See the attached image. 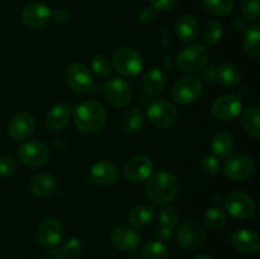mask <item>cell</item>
I'll use <instances>...</instances> for the list:
<instances>
[{
  "label": "cell",
  "instance_id": "6da1fadb",
  "mask_svg": "<svg viewBox=\"0 0 260 259\" xmlns=\"http://www.w3.org/2000/svg\"><path fill=\"white\" fill-rule=\"evenodd\" d=\"M107 121V111L99 102L88 101L78 106L74 113V123L84 134H95L103 128Z\"/></svg>",
  "mask_w": 260,
  "mask_h": 259
},
{
  "label": "cell",
  "instance_id": "7a4b0ae2",
  "mask_svg": "<svg viewBox=\"0 0 260 259\" xmlns=\"http://www.w3.org/2000/svg\"><path fill=\"white\" fill-rule=\"evenodd\" d=\"M179 192L178 179L172 174L161 170L149 177L146 184V195L156 205H167L174 200Z\"/></svg>",
  "mask_w": 260,
  "mask_h": 259
},
{
  "label": "cell",
  "instance_id": "3957f363",
  "mask_svg": "<svg viewBox=\"0 0 260 259\" xmlns=\"http://www.w3.org/2000/svg\"><path fill=\"white\" fill-rule=\"evenodd\" d=\"M177 241L187 251H197L205 246L207 233L198 221H187L177 231Z\"/></svg>",
  "mask_w": 260,
  "mask_h": 259
},
{
  "label": "cell",
  "instance_id": "277c9868",
  "mask_svg": "<svg viewBox=\"0 0 260 259\" xmlns=\"http://www.w3.org/2000/svg\"><path fill=\"white\" fill-rule=\"evenodd\" d=\"M210 53L202 45H193L185 47L178 53L177 66L183 73H194L201 70L207 63Z\"/></svg>",
  "mask_w": 260,
  "mask_h": 259
},
{
  "label": "cell",
  "instance_id": "5b68a950",
  "mask_svg": "<svg viewBox=\"0 0 260 259\" xmlns=\"http://www.w3.org/2000/svg\"><path fill=\"white\" fill-rule=\"evenodd\" d=\"M113 66L123 76H135L142 70L144 61L141 55L131 47H121L114 52Z\"/></svg>",
  "mask_w": 260,
  "mask_h": 259
},
{
  "label": "cell",
  "instance_id": "8992f818",
  "mask_svg": "<svg viewBox=\"0 0 260 259\" xmlns=\"http://www.w3.org/2000/svg\"><path fill=\"white\" fill-rule=\"evenodd\" d=\"M147 117L154 126L160 128H169L179 119L177 107L167 101H155L147 108Z\"/></svg>",
  "mask_w": 260,
  "mask_h": 259
},
{
  "label": "cell",
  "instance_id": "52a82bcc",
  "mask_svg": "<svg viewBox=\"0 0 260 259\" xmlns=\"http://www.w3.org/2000/svg\"><path fill=\"white\" fill-rule=\"evenodd\" d=\"M48 149L40 141H27L20 145L18 150V157L20 163L28 168H40L47 163Z\"/></svg>",
  "mask_w": 260,
  "mask_h": 259
},
{
  "label": "cell",
  "instance_id": "ba28073f",
  "mask_svg": "<svg viewBox=\"0 0 260 259\" xmlns=\"http://www.w3.org/2000/svg\"><path fill=\"white\" fill-rule=\"evenodd\" d=\"M202 95V83L196 78H182L174 84L172 96L179 104H192Z\"/></svg>",
  "mask_w": 260,
  "mask_h": 259
},
{
  "label": "cell",
  "instance_id": "9c48e42d",
  "mask_svg": "<svg viewBox=\"0 0 260 259\" xmlns=\"http://www.w3.org/2000/svg\"><path fill=\"white\" fill-rule=\"evenodd\" d=\"M226 211L233 217L245 220L255 212V202L249 195L244 192H233L225 200Z\"/></svg>",
  "mask_w": 260,
  "mask_h": 259
},
{
  "label": "cell",
  "instance_id": "30bf717a",
  "mask_svg": "<svg viewBox=\"0 0 260 259\" xmlns=\"http://www.w3.org/2000/svg\"><path fill=\"white\" fill-rule=\"evenodd\" d=\"M104 96L114 107H124L131 102V85L124 79L112 78L106 81L103 88Z\"/></svg>",
  "mask_w": 260,
  "mask_h": 259
},
{
  "label": "cell",
  "instance_id": "8fae6325",
  "mask_svg": "<svg viewBox=\"0 0 260 259\" xmlns=\"http://www.w3.org/2000/svg\"><path fill=\"white\" fill-rule=\"evenodd\" d=\"M223 169L229 178L241 182V180L249 179L253 175L255 165H254L253 159L248 155L236 154L226 160Z\"/></svg>",
  "mask_w": 260,
  "mask_h": 259
},
{
  "label": "cell",
  "instance_id": "7c38bea8",
  "mask_svg": "<svg viewBox=\"0 0 260 259\" xmlns=\"http://www.w3.org/2000/svg\"><path fill=\"white\" fill-rule=\"evenodd\" d=\"M65 80L69 88L75 93H86L93 86V78L90 71L83 63H73L68 68Z\"/></svg>",
  "mask_w": 260,
  "mask_h": 259
},
{
  "label": "cell",
  "instance_id": "4fadbf2b",
  "mask_svg": "<svg viewBox=\"0 0 260 259\" xmlns=\"http://www.w3.org/2000/svg\"><path fill=\"white\" fill-rule=\"evenodd\" d=\"M154 170L151 159L145 155H137L131 157L124 165V178L132 183H141L149 179Z\"/></svg>",
  "mask_w": 260,
  "mask_h": 259
},
{
  "label": "cell",
  "instance_id": "5bb4252c",
  "mask_svg": "<svg viewBox=\"0 0 260 259\" xmlns=\"http://www.w3.org/2000/svg\"><path fill=\"white\" fill-rule=\"evenodd\" d=\"M52 12L47 5L42 3L28 4L22 12L23 24L30 29H41L50 22Z\"/></svg>",
  "mask_w": 260,
  "mask_h": 259
},
{
  "label": "cell",
  "instance_id": "9a60e30c",
  "mask_svg": "<svg viewBox=\"0 0 260 259\" xmlns=\"http://www.w3.org/2000/svg\"><path fill=\"white\" fill-rule=\"evenodd\" d=\"M243 103L240 98L233 94L222 95L213 103L211 113L218 121H231L240 114Z\"/></svg>",
  "mask_w": 260,
  "mask_h": 259
},
{
  "label": "cell",
  "instance_id": "2e32d148",
  "mask_svg": "<svg viewBox=\"0 0 260 259\" xmlns=\"http://www.w3.org/2000/svg\"><path fill=\"white\" fill-rule=\"evenodd\" d=\"M62 225L56 218H46L37 229V241L46 248H52L57 245L62 239Z\"/></svg>",
  "mask_w": 260,
  "mask_h": 259
},
{
  "label": "cell",
  "instance_id": "e0dca14e",
  "mask_svg": "<svg viewBox=\"0 0 260 259\" xmlns=\"http://www.w3.org/2000/svg\"><path fill=\"white\" fill-rule=\"evenodd\" d=\"M114 248L122 251H134L141 243V236L135 229L128 226H118L113 230L111 236Z\"/></svg>",
  "mask_w": 260,
  "mask_h": 259
},
{
  "label": "cell",
  "instance_id": "ac0fdd59",
  "mask_svg": "<svg viewBox=\"0 0 260 259\" xmlns=\"http://www.w3.org/2000/svg\"><path fill=\"white\" fill-rule=\"evenodd\" d=\"M231 241L236 250L246 255H255L260 250V238L258 233L250 229L236 231Z\"/></svg>",
  "mask_w": 260,
  "mask_h": 259
},
{
  "label": "cell",
  "instance_id": "d6986e66",
  "mask_svg": "<svg viewBox=\"0 0 260 259\" xmlns=\"http://www.w3.org/2000/svg\"><path fill=\"white\" fill-rule=\"evenodd\" d=\"M36 122L33 117L28 113H18L8 123V134L15 141H20L33 134Z\"/></svg>",
  "mask_w": 260,
  "mask_h": 259
},
{
  "label": "cell",
  "instance_id": "ffe728a7",
  "mask_svg": "<svg viewBox=\"0 0 260 259\" xmlns=\"http://www.w3.org/2000/svg\"><path fill=\"white\" fill-rule=\"evenodd\" d=\"M90 177L98 185H112L118 180L119 172L116 165L111 161H98L91 167Z\"/></svg>",
  "mask_w": 260,
  "mask_h": 259
},
{
  "label": "cell",
  "instance_id": "44dd1931",
  "mask_svg": "<svg viewBox=\"0 0 260 259\" xmlns=\"http://www.w3.org/2000/svg\"><path fill=\"white\" fill-rule=\"evenodd\" d=\"M29 190L38 197H50L57 190V182L51 174L40 173L29 180Z\"/></svg>",
  "mask_w": 260,
  "mask_h": 259
},
{
  "label": "cell",
  "instance_id": "7402d4cb",
  "mask_svg": "<svg viewBox=\"0 0 260 259\" xmlns=\"http://www.w3.org/2000/svg\"><path fill=\"white\" fill-rule=\"evenodd\" d=\"M175 33L183 42H190L198 35V23L193 15L184 14L175 22Z\"/></svg>",
  "mask_w": 260,
  "mask_h": 259
},
{
  "label": "cell",
  "instance_id": "603a6c76",
  "mask_svg": "<svg viewBox=\"0 0 260 259\" xmlns=\"http://www.w3.org/2000/svg\"><path fill=\"white\" fill-rule=\"evenodd\" d=\"M70 114V107L66 106V104L55 106L50 109V112L46 116V126L52 131H60L69 123Z\"/></svg>",
  "mask_w": 260,
  "mask_h": 259
},
{
  "label": "cell",
  "instance_id": "cb8c5ba5",
  "mask_svg": "<svg viewBox=\"0 0 260 259\" xmlns=\"http://www.w3.org/2000/svg\"><path fill=\"white\" fill-rule=\"evenodd\" d=\"M155 218V210L150 205H140L131 210L128 215V221L134 228H145L150 225Z\"/></svg>",
  "mask_w": 260,
  "mask_h": 259
},
{
  "label": "cell",
  "instance_id": "d4e9b609",
  "mask_svg": "<svg viewBox=\"0 0 260 259\" xmlns=\"http://www.w3.org/2000/svg\"><path fill=\"white\" fill-rule=\"evenodd\" d=\"M235 147V140L234 136L229 132H220L216 135L211 142V149L216 157H228L233 152Z\"/></svg>",
  "mask_w": 260,
  "mask_h": 259
},
{
  "label": "cell",
  "instance_id": "484cf974",
  "mask_svg": "<svg viewBox=\"0 0 260 259\" xmlns=\"http://www.w3.org/2000/svg\"><path fill=\"white\" fill-rule=\"evenodd\" d=\"M167 85V79H165L164 73L159 69L154 68L145 75L144 79V88L150 95H157L164 90Z\"/></svg>",
  "mask_w": 260,
  "mask_h": 259
},
{
  "label": "cell",
  "instance_id": "4316f807",
  "mask_svg": "<svg viewBox=\"0 0 260 259\" xmlns=\"http://www.w3.org/2000/svg\"><path fill=\"white\" fill-rule=\"evenodd\" d=\"M142 123H144V114L141 109L131 108L122 114L119 127L126 134H134L141 128Z\"/></svg>",
  "mask_w": 260,
  "mask_h": 259
},
{
  "label": "cell",
  "instance_id": "83f0119b",
  "mask_svg": "<svg viewBox=\"0 0 260 259\" xmlns=\"http://www.w3.org/2000/svg\"><path fill=\"white\" fill-rule=\"evenodd\" d=\"M244 51L248 53L250 57H259L260 55V25L256 24L250 25L245 30L243 41Z\"/></svg>",
  "mask_w": 260,
  "mask_h": 259
},
{
  "label": "cell",
  "instance_id": "f1b7e54d",
  "mask_svg": "<svg viewBox=\"0 0 260 259\" xmlns=\"http://www.w3.org/2000/svg\"><path fill=\"white\" fill-rule=\"evenodd\" d=\"M216 76L223 85L229 88H235L240 84L241 80L240 70L235 65L229 62L220 65V68L216 71Z\"/></svg>",
  "mask_w": 260,
  "mask_h": 259
},
{
  "label": "cell",
  "instance_id": "f546056e",
  "mask_svg": "<svg viewBox=\"0 0 260 259\" xmlns=\"http://www.w3.org/2000/svg\"><path fill=\"white\" fill-rule=\"evenodd\" d=\"M259 118H260V109L258 106L250 107L246 109L241 117V123H243L244 128L248 132L250 136L254 139H259L260 137V130H259Z\"/></svg>",
  "mask_w": 260,
  "mask_h": 259
},
{
  "label": "cell",
  "instance_id": "4dcf8cb0",
  "mask_svg": "<svg viewBox=\"0 0 260 259\" xmlns=\"http://www.w3.org/2000/svg\"><path fill=\"white\" fill-rule=\"evenodd\" d=\"M205 226L210 230H218L222 228L226 222V215L220 207H211L206 211L203 216Z\"/></svg>",
  "mask_w": 260,
  "mask_h": 259
},
{
  "label": "cell",
  "instance_id": "1f68e13d",
  "mask_svg": "<svg viewBox=\"0 0 260 259\" xmlns=\"http://www.w3.org/2000/svg\"><path fill=\"white\" fill-rule=\"evenodd\" d=\"M206 10L217 17H225L234 9V0H203Z\"/></svg>",
  "mask_w": 260,
  "mask_h": 259
},
{
  "label": "cell",
  "instance_id": "d6a6232c",
  "mask_svg": "<svg viewBox=\"0 0 260 259\" xmlns=\"http://www.w3.org/2000/svg\"><path fill=\"white\" fill-rule=\"evenodd\" d=\"M168 255L169 250L162 241H150L142 248V256L145 259H167Z\"/></svg>",
  "mask_w": 260,
  "mask_h": 259
},
{
  "label": "cell",
  "instance_id": "836d02e7",
  "mask_svg": "<svg viewBox=\"0 0 260 259\" xmlns=\"http://www.w3.org/2000/svg\"><path fill=\"white\" fill-rule=\"evenodd\" d=\"M222 25L217 20H212V22H208L206 24V27L203 28V40L208 45H216L218 41L222 38Z\"/></svg>",
  "mask_w": 260,
  "mask_h": 259
},
{
  "label": "cell",
  "instance_id": "e575fe53",
  "mask_svg": "<svg viewBox=\"0 0 260 259\" xmlns=\"http://www.w3.org/2000/svg\"><path fill=\"white\" fill-rule=\"evenodd\" d=\"M159 221L161 226L170 229L174 228L179 221V213H178L177 208L169 205L164 206L159 212Z\"/></svg>",
  "mask_w": 260,
  "mask_h": 259
},
{
  "label": "cell",
  "instance_id": "d590c367",
  "mask_svg": "<svg viewBox=\"0 0 260 259\" xmlns=\"http://www.w3.org/2000/svg\"><path fill=\"white\" fill-rule=\"evenodd\" d=\"M83 249H84V245L79 239L71 238L63 244L60 251L63 254L65 258L74 259V258H78V256L83 253Z\"/></svg>",
  "mask_w": 260,
  "mask_h": 259
},
{
  "label": "cell",
  "instance_id": "8d00e7d4",
  "mask_svg": "<svg viewBox=\"0 0 260 259\" xmlns=\"http://www.w3.org/2000/svg\"><path fill=\"white\" fill-rule=\"evenodd\" d=\"M91 69H93L94 74H96L101 78H106L111 71V65H109L108 57L106 55L98 53L91 60Z\"/></svg>",
  "mask_w": 260,
  "mask_h": 259
},
{
  "label": "cell",
  "instance_id": "74e56055",
  "mask_svg": "<svg viewBox=\"0 0 260 259\" xmlns=\"http://www.w3.org/2000/svg\"><path fill=\"white\" fill-rule=\"evenodd\" d=\"M241 13L249 20L259 18V0H241Z\"/></svg>",
  "mask_w": 260,
  "mask_h": 259
},
{
  "label": "cell",
  "instance_id": "f35d334b",
  "mask_svg": "<svg viewBox=\"0 0 260 259\" xmlns=\"http://www.w3.org/2000/svg\"><path fill=\"white\" fill-rule=\"evenodd\" d=\"M201 169L205 174L216 175L220 172V163L216 156H205L201 160Z\"/></svg>",
  "mask_w": 260,
  "mask_h": 259
},
{
  "label": "cell",
  "instance_id": "ab89813d",
  "mask_svg": "<svg viewBox=\"0 0 260 259\" xmlns=\"http://www.w3.org/2000/svg\"><path fill=\"white\" fill-rule=\"evenodd\" d=\"M17 160L13 156H2L0 157V175L2 177H9L17 172Z\"/></svg>",
  "mask_w": 260,
  "mask_h": 259
},
{
  "label": "cell",
  "instance_id": "60d3db41",
  "mask_svg": "<svg viewBox=\"0 0 260 259\" xmlns=\"http://www.w3.org/2000/svg\"><path fill=\"white\" fill-rule=\"evenodd\" d=\"M155 9L170 10L179 3V0H150Z\"/></svg>",
  "mask_w": 260,
  "mask_h": 259
},
{
  "label": "cell",
  "instance_id": "b9f144b4",
  "mask_svg": "<svg viewBox=\"0 0 260 259\" xmlns=\"http://www.w3.org/2000/svg\"><path fill=\"white\" fill-rule=\"evenodd\" d=\"M154 235L155 238L157 239V241H167L173 238V230L170 228L160 226V228H157L156 230H155Z\"/></svg>",
  "mask_w": 260,
  "mask_h": 259
},
{
  "label": "cell",
  "instance_id": "7bdbcfd3",
  "mask_svg": "<svg viewBox=\"0 0 260 259\" xmlns=\"http://www.w3.org/2000/svg\"><path fill=\"white\" fill-rule=\"evenodd\" d=\"M156 19V13H155V9H151V8H146L141 12L140 14V20H141L142 24H152Z\"/></svg>",
  "mask_w": 260,
  "mask_h": 259
},
{
  "label": "cell",
  "instance_id": "ee69618b",
  "mask_svg": "<svg viewBox=\"0 0 260 259\" xmlns=\"http://www.w3.org/2000/svg\"><path fill=\"white\" fill-rule=\"evenodd\" d=\"M53 19H55L56 23H60V24H63L66 20L69 19V14L66 10L63 9H57L55 13H53Z\"/></svg>",
  "mask_w": 260,
  "mask_h": 259
},
{
  "label": "cell",
  "instance_id": "f6af8a7d",
  "mask_svg": "<svg viewBox=\"0 0 260 259\" xmlns=\"http://www.w3.org/2000/svg\"><path fill=\"white\" fill-rule=\"evenodd\" d=\"M42 259H66L60 250H50L42 256Z\"/></svg>",
  "mask_w": 260,
  "mask_h": 259
},
{
  "label": "cell",
  "instance_id": "bcb514c9",
  "mask_svg": "<svg viewBox=\"0 0 260 259\" xmlns=\"http://www.w3.org/2000/svg\"><path fill=\"white\" fill-rule=\"evenodd\" d=\"M234 28H235V30H243L244 28H246V25L243 20L235 19V22H234Z\"/></svg>",
  "mask_w": 260,
  "mask_h": 259
},
{
  "label": "cell",
  "instance_id": "7dc6e473",
  "mask_svg": "<svg viewBox=\"0 0 260 259\" xmlns=\"http://www.w3.org/2000/svg\"><path fill=\"white\" fill-rule=\"evenodd\" d=\"M194 259H213V258H212V256L207 255V254H200V255L196 256Z\"/></svg>",
  "mask_w": 260,
  "mask_h": 259
}]
</instances>
